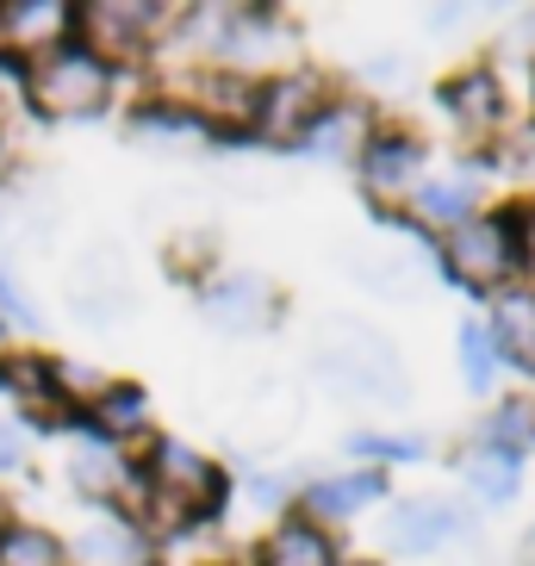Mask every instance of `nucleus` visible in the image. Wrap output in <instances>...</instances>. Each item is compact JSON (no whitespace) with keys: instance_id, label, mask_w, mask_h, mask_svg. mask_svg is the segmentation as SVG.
I'll return each instance as SVG.
<instances>
[{"instance_id":"1","label":"nucleus","mask_w":535,"mask_h":566,"mask_svg":"<svg viewBox=\"0 0 535 566\" xmlns=\"http://www.w3.org/2000/svg\"><path fill=\"white\" fill-rule=\"evenodd\" d=\"M106 87H113L106 63L94 51H82V44H56V51L32 69V106L44 118H87V113H101Z\"/></svg>"},{"instance_id":"2","label":"nucleus","mask_w":535,"mask_h":566,"mask_svg":"<svg viewBox=\"0 0 535 566\" xmlns=\"http://www.w3.org/2000/svg\"><path fill=\"white\" fill-rule=\"evenodd\" d=\"M218 499H224V480L212 461H200L181 442L156 449V511L162 516H206Z\"/></svg>"},{"instance_id":"3","label":"nucleus","mask_w":535,"mask_h":566,"mask_svg":"<svg viewBox=\"0 0 535 566\" xmlns=\"http://www.w3.org/2000/svg\"><path fill=\"white\" fill-rule=\"evenodd\" d=\"M511 255H517V237L504 218H468L449 231V268L468 286H499L511 274Z\"/></svg>"},{"instance_id":"4","label":"nucleus","mask_w":535,"mask_h":566,"mask_svg":"<svg viewBox=\"0 0 535 566\" xmlns=\"http://www.w3.org/2000/svg\"><path fill=\"white\" fill-rule=\"evenodd\" d=\"M324 367H331L336 380H349V386H374V392H399V361H392V349H386L380 336H368L361 324H349V317H336V331L331 343H324Z\"/></svg>"},{"instance_id":"5","label":"nucleus","mask_w":535,"mask_h":566,"mask_svg":"<svg viewBox=\"0 0 535 566\" xmlns=\"http://www.w3.org/2000/svg\"><path fill=\"white\" fill-rule=\"evenodd\" d=\"M255 118H262L268 137H305L318 125V82L312 75H274L262 87V101H255Z\"/></svg>"},{"instance_id":"6","label":"nucleus","mask_w":535,"mask_h":566,"mask_svg":"<svg viewBox=\"0 0 535 566\" xmlns=\"http://www.w3.org/2000/svg\"><path fill=\"white\" fill-rule=\"evenodd\" d=\"M418 168H423V150L411 137H380V144H368V156H361V181H368V193H380V200H399V193H418Z\"/></svg>"},{"instance_id":"7","label":"nucleus","mask_w":535,"mask_h":566,"mask_svg":"<svg viewBox=\"0 0 535 566\" xmlns=\"http://www.w3.org/2000/svg\"><path fill=\"white\" fill-rule=\"evenodd\" d=\"M69 554L82 566H144V535H137V523H125V516H94V523L69 542Z\"/></svg>"},{"instance_id":"8","label":"nucleus","mask_w":535,"mask_h":566,"mask_svg":"<svg viewBox=\"0 0 535 566\" xmlns=\"http://www.w3.org/2000/svg\"><path fill=\"white\" fill-rule=\"evenodd\" d=\"M206 312H212L218 331H262L274 300H268V286L255 274H231V281H218L206 293Z\"/></svg>"},{"instance_id":"9","label":"nucleus","mask_w":535,"mask_h":566,"mask_svg":"<svg viewBox=\"0 0 535 566\" xmlns=\"http://www.w3.org/2000/svg\"><path fill=\"white\" fill-rule=\"evenodd\" d=\"M454 530H461V511H454V504H442V499H411V504H399V511H392V542H399L405 554L442 548Z\"/></svg>"},{"instance_id":"10","label":"nucleus","mask_w":535,"mask_h":566,"mask_svg":"<svg viewBox=\"0 0 535 566\" xmlns=\"http://www.w3.org/2000/svg\"><path fill=\"white\" fill-rule=\"evenodd\" d=\"M150 19H156L150 7H113V0H101V7H82V32L101 51H137L144 32H150Z\"/></svg>"},{"instance_id":"11","label":"nucleus","mask_w":535,"mask_h":566,"mask_svg":"<svg viewBox=\"0 0 535 566\" xmlns=\"http://www.w3.org/2000/svg\"><path fill=\"white\" fill-rule=\"evenodd\" d=\"M262 566H336V554L324 542V530H312V523H281V530L268 535Z\"/></svg>"},{"instance_id":"12","label":"nucleus","mask_w":535,"mask_h":566,"mask_svg":"<svg viewBox=\"0 0 535 566\" xmlns=\"http://www.w3.org/2000/svg\"><path fill=\"white\" fill-rule=\"evenodd\" d=\"M449 106L454 118L468 125V132H492L499 125V82L485 75V69H473V75H461V82H449Z\"/></svg>"},{"instance_id":"13","label":"nucleus","mask_w":535,"mask_h":566,"mask_svg":"<svg viewBox=\"0 0 535 566\" xmlns=\"http://www.w3.org/2000/svg\"><path fill=\"white\" fill-rule=\"evenodd\" d=\"M380 473H343V480H318L312 485V511L318 516H349V511H361V504H374L380 499Z\"/></svg>"},{"instance_id":"14","label":"nucleus","mask_w":535,"mask_h":566,"mask_svg":"<svg viewBox=\"0 0 535 566\" xmlns=\"http://www.w3.org/2000/svg\"><path fill=\"white\" fill-rule=\"evenodd\" d=\"M0 566H63V542L32 523H7L0 530Z\"/></svg>"},{"instance_id":"15","label":"nucleus","mask_w":535,"mask_h":566,"mask_svg":"<svg viewBox=\"0 0 535 566\" xmlns=\"http://www.w3.org/2000/svg\"><path fill=\"white\" fill-rule=\"evenodd\" d=\"M0 19H7V38L13 44H51L69 25V7L63 0H25V7H7Z\"/></svg>"},{"instance_id":"16","label":"nucleus","mask_w":535,"mask_h":566,"mask_svg":"<svg viewBox=\"0 0 535 566\" xmlns=\"http://www.w3.org/2000/svg\"><path fill=\"white\" fill-rule=\"evenodd\" d=\"M69 480L82 485V492H118L125 461H118L106 442H75V449H69Z\"/></svg>"},{"instance_id":"17","label":"nucleus","mask_w":535,"mask_h":566,"mask_svg":"<svg viewBox=\"0 0 535 566\" xmlns=\"http://www.w3.org/2000/svg\"><path fill=\"white\" fill-rule=\"evenodd\" d=\"M468 485L480 492V499L504 504L511 492H517V454H504V449H480V454H468Z\"/></svg>"},{"instance_id":"18","label":"nucleus","mask_w":535,"mask_h":566,"mask_svg":"<svg viewBox=\"0 0 535 566\" xmlns=\"http://www.w3.org/2000/svg\"><path fill=\"white\" fill-rule=\"evenodd\" d=\"M418 206L436 218V224H468V206H473V181L468 175H442V181L418 187Z\"/></svg>"},{"instance_id":"19","label":"nucleus","mask_w":535,"mask_h":566,"mask_svg":"<svg viewBox=\"0 0 535 566\" xmlns=\"http://www.w3.org/2000/svg\"><path fill=\"white\" fill-rule=\"evenodd\" d=\"M499 331L517 361H535V293H517V300L499 305Z\"/></svg>"},{"instance_id":"20","label":"nucleus","mask_w":535,"mask_h":566,"mask_svg":"<svg viewBox=\"0 0 535 566\" xmlns=\"http://www.w3.org/2000/svg\"><path fill=\"white\" fill-rule=\"evenodd\" d=\"M94 417H101L106 436L144 430V392H132V386H118V392H113V386H106V392H101V411H94Z\"/></svg>"},{"instance_id":"21","label":"nucleus","mask_w":535,"mask_h":566,"mask_svg":"<svg viewBox=\"0 0 535 566\" xmlns=\"http://www.w3.org/2000/svg\"><path fill=\"white\" fill-rule=\"evenodd\" d=\"M492 361H499L492 331L485 324H461V374H468V386H492Z\"/></svg>"},{"instance_id":"22","label":"nucleus","mask_w":535,"mask_h":566,"mask_svg":"<svg viewBox=\"0 0 535 566\" xmlns=\"http://www.w3.org/2000/svg\"><path fill=\"white\" fill-rule=\"evenodd\" d=\"M355 132H361V125H355V113H324L305 137H312V150H318V156H343L355 144Z\"/></svg>"},{"instance_id":"23","label":"nucleus","mask_w":535,"mask_h":566,"mask_svg":"<svg viewBox=\"0 0 535 566\" xmlns=\"http://www.w3.org/2000/svg\"><path fill=\"white\" fill-rule=\"evenodd\" d=\"M137 132H144V137H175V144H187V137H193V118H187V113H144V118H137Z\"/></svg>"},{"instance_id":"24","label":"nucleus","mask_w":535,"mask_h":566,"mask_svg":"<svg viewBox=\"0 0 535 566\" xmlns=\"http://www.w3.org/2000/svg\"><path fill=\"white\" fill-rule=\"evenodd\" d=\"M56 386H63V392H82V399H101V392H106V380L94 374V367H82V361L56 367Z\"/></svg>"},{"instance_id":"25","label":"nucleus","mask_w":535,"mask_h":566,"mask_svg":"<svg viewBox=\"0 0 535 566\" xmlns=\"http://www.w3.org/2000/svg\"><path fill=\"white\" fill-rule=\"evenodd\" d=\"M0 312L19 317V324H38V305L25 300V286H19L13 274H0Z\"/></svg>"},{"instance_id":"26","label":"nucleus","mask_w":535,"mask_h":566,"mask_svg":"<svg viewBox=\"0 0 535 566\" xmlns=\"http://www.w3.org/2000/svg\"><path fill=\"white\" fill-rule=\"evenodd\" d=\"M511 442H529V405H511V411H499V449L517 454Z\"/></svg>"},{"instance_id":"27","label":"nucleus","mask_w":535,"mask_h":566,"mask_svg":"<svg viewBox=\"0 0 535 566\" xmlns=\"http://www.w3.org/2000/svg\"><path fill=\"white\" fill-rule=\"evenodd\" d=\"M19 461H25V436H19V423H0V473H13Z\"/></svg>"},{"instance_id":"28","label":"nucleus","mask_w":535,"mask_h":566,"mask_svg":"<svg viewBox=\"0 0 535 566\" xmlns=\"http://www.w3.org/2000/svg\"><path fill=\"white\" fill-rule=\"evenodd\" d=\"M7 386H13V392H44V367H38V361H13V367H7Z\"/></svg>"},{"instance_id":"29","label":"nucleus","mask_w":535,"mask_h":566,"mask_svg":"<svg viewBox=\"0 0 535 566\" xmlns=\"http://www.w3.org/2000/svg\"><path fill=\"white\" fill-rule=\"evenodd\" d=\"M361 454H411V442H392V436H355Z\"/></svg>"},{"instance_id":"30","label":"nucleus","mask_w":535,"mask_h":566,"mask_svg":"<svg viewBox=\"0 0 535 566\" xmlns=\"http://www.w3.org/2000/svg\"><path fill=\"white\" fill-rule=\"evenodd\" d=\"M517 250H523V262L535 268V218H529V224H523V243H517Z\"/></svg>"},{"instance_id":"31","label":"nucleus","mask_w":535,"mask_h":566,"mask_svg":"<svg viewBox=\"0 0 535 566\" xmlns=\"http://www.w3.org/2000/svg\"><path fill=\"white\" fill-rule=\"evenodd\" d=\"M0 168H7V150H0Z\"/></svg>"}]
</instances>
